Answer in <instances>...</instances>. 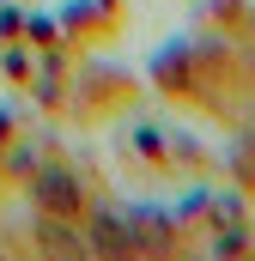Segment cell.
Instances as JSON below:
<instances>
[{
  "label": "cell",
  "mask_w": 255,
  "mask_h": 261,
  "mask_svg": "<svg viewBox=\"0 0 255 261\" xmlns=\"http://www.w3.org/2000/svg\"><path fill=\"white\" fill-rule=\"evenodd\" d=\"M37 200H43V213H73L79 206V182L49 164V170H37Z\"/></svg>",
  "instance_id": "6da1fadb"
}]
</instances>
